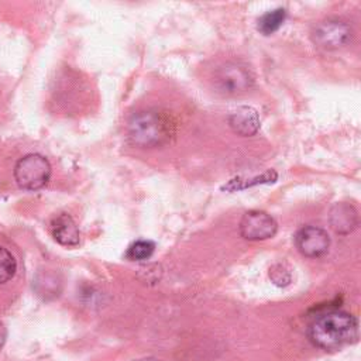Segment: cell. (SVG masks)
<instances>
[{
    "instance_id": "cell-1",
    "label": "cell",
    "mask_w": 361,
    "mask_h": 361,
    "mask_svg": "<svg viewBox=\"0 0 361 361\" xmlns=\"http://www.w3.org/2000/svg\"><path fill=\"white\" fill-rule=\"evenodd\" d=\"M307 334L316 347L337 350L358 340V320L348 312L324 310L310 322Z\"/></svg>"
},
{
    "instance_id": "cell-2",
    "label": "cell",
    "mask_w": 361,
    "mask_h": 361,
    "mask_svg": "<svg viewBox=\"0 0 361 361\" xmlns=\"http://www.w3.org/2000/svg\"><path fill=\"white\" fill-rule=\"evenodd\" d=\"M127 134L135 147L155 148L171 140L173 124L166 113L158 109H145L131 116L127 124Z\"/></svg>"
},
{
    "instance_id": "cell-3",
    "label": "cell",
    "mask_w": 361,
    "mask_h": 361,
    "mask_svg": "<svg viewBox=\"0 0 361 361\" xmlns=\"http://www.w3.org/2000/svg\"><path fill=\"white\" fill-rule=\"evenodd\" d=\"M213 83L220 93L238 96L247 93L252 87L254 76L244 63L227 61L214 71Z\"/></svg>"
},
{
    "instance_id": "cell-4",
    "label": "cell",
    "mask_w": 361,
    "mask_h": 361,
    "mask_svg": "<svg viewBox=\"0 0 361 361\" xmlns=\"http://www.w3.org/2000/svg\"><path fill=\"white\" fill-rule=\"evenodd\" d=\"M14 178L20 188L25 190H38L44 188L51 178L49 161L41 154H27L17 161L14 166Z\"/></svg>"
},
{
    "instance_id": "cell-5",
    "label": "cell",
    "mask_w": 361,
    "mask_h": 361,
    "mask_svg": "<svg viewBox=\"0 0 361 361\" xmlns=\"http://www.w3.org/2000/svg\"><path fill=\"white\" fill-rule=\"evenodd\" d=\"M353 38L351 25L336 17L317 23L312 31V41L316 47L326 51H336L345 47Z\"/></svg>"
},
{
    "instance_id": "cell-6",
    "label": "cell",
    "mask_w": 361,
    "mask_h": 361,
    "mask_svg": "<svg viewBox=\"0 0 361 361\" xmlns=\"http://www.w3.org/2000/svg\"><path fill=\"white\" fill-rule=\"evenodd\" d=\"M238 228L243 238L259 241L275 235L278 224L271 214L261 210H250L243 214Z\"/></svg>"
},
{
    "instance_id": "cell-7",
    "label": "cell",
    "mask_w": 361,
    "mask_h": 361,
    "mask_svg": "<svg viewBox=\"0 0 361 361\" xmlns=\"http://www.w3.org/2000/svg\"><path fill=\"white\" fill-rule=\"evenodd\" d=\"M296 248L299 252L309 258L324 255L330 247V237L326 230L317 226H305L298 230L295 235Z\"/></svg>"
},
{
    "instance_id": "cell-8",
    "label": "cell",
    "mask_w": 361,
    "mask_h": 361,
    "mask_svg": "<svg viewBox=\"0 0 361 361\" xmlns=\"http://www.w3.org/2000/svg\"><path fill=\"white\" fill-rule=\"evenodd\" d=\"M51 234L58 244L65 247H75L80 240L79 228L68 213H61L52 219Z\"/></svg>"
},
{
    "instance_id": "cell-9",
    "label": "cell",
    "mask_w": 361,
    "mask_h": 361,
    "mask_svg": "<svg viewBox=\"0 0 361 361\" xmlns=\"http://www.w3.org/2000/svg\"><path fill=\"white\" fill-rule=\"evenodd\" d=\"M330 226L337 234H348L358 226L357 209L347 203L338 202L330 210Z\"/></svg>"
},
{
    "instance_id": "cell-10",
    "label": "cell",
    "mask_w": 361,
    "mask_h": 361,
    "mask_svg": "<svg viewBox=\"0 0 361 361\" xmlns=\"http://www.w3.org/2000/svg\"><path fill=\"white\" fill-rule=\"evenodd\" d=\"M228 126L238 135H254L259 128L258 113L250 106H241L228 116Z\"/></svg>"
},
{
    "instance_id": "cell-11",
    "label": "cell",
    "mask_w": 361,
    "mask_h": 361,
    "mask_svg": "<svg viewBox=\"0 0 361 361\" xmlns=\"http://www.w3.org/2000/svg\"><path fill=\"white\" fill-rule=\"evenodd\" d=\"M286 18V10L285 8H275L272 11L265 13L259 20H258V30L264 35H271L275 31L279 30V27L283 24Z\"/></svg>"
},
{
    "instance_id": "cell-12",
    "label": "cell",
    "mask_w": 361,
    "mask_h": 361,
    "mask_svg": "<svg viewBox=\"0 0 361 361\" xmlns=\"http://www.w3.org/2000/svg\"><path fill=\"white\" fill-rule=\"evenodd\" d=\"M155 250V244L149 240H137L127 250V258L131 261L148 259Z\"/></svg>"
},
{
    "instance_id": "cell-13",
    "label": "cell",
    "mask_w": 361,
    "mask_h": 361,
    "mask_svg": "<svg viewBox=\"0 0 361 361\" xmlns=\"http://www.w3.org/2000/svg\"><path fill=\"white\" fill-rule=\"evenodd\" d=\"M17 271V261L13 257V254L6 250L4 247H0V285L10 281Z\"/></svg>"
},
{
    "instance_id": "cell-14",
    "label": "cell",
    "mask_w": 361,
    "mask_h": 361,
    "mask_svg": "<svg viewBox=\"0 0 361 361\" xmlns=\"http://www.w3.org/2000/svg\"><path fill=\"white\" fill-rule=\"evenodd\" d=\"M269 278L278 286H286L290 282L289 271H286L281 264H276L269 269Z\"/></svg>"
},
{
    "instance_id": "cell-15",
    "label": "cell",
    "mask_w": 361,
    "mask_h": 361,
    "mask_svg": "<svg viewBox=\"0 0 361 361\" xmlns=\"http://www.w3.org/2000/svg\"><path fill=\"white\" fill-rule=\"evenodd\" d=\"M6 338H7V330H6L4 324L0 323V350L3 348V345L6 343Z\"/></svg>"
},
{
    "instance_id": "cell-16",
    "label": "cell",
    "mask_w": 361,
    "mask_h": 361,
    "mask_svg": "<svg viewBox=\"0 0 361 361\" xmlns=\"http://www.w3.org/2000/svg\"><path fill=\"white\" fill-rule=\"evenodd\" d=\"M135 361H159L157 358H141V360H135Z\"/></svg>"
}]
</instances>
